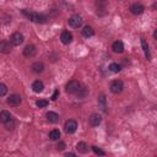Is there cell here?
Returning a JSON list of instances; mask_svg holds the SVG:
<instances>
[{
    "mask_svg": "<svg viewBox=\"0 0 157 157\" xmlns=\"http://www.w3.org/2000/svg\"><path fill=\"white\" fill-rule=\"evenodd\" d=\"M101 121H102V117L99 114H97V113L91 114L90 118H88V123H90L91 126H98L101 124Z\"/></svg>",
    "mask_w": 157,
    "mask_h": 157,
    "instance_id": "obj_10",
    "label": "cell"
},
{
    "mask_svg": "<svg viewBox=\"0 0 157 157\" xmlns=\"http://www.w3.org/2000/svg\"><path fill=\"white\" fill-rule=\"evenodd\" d=\"M98 104L101 105V108H102V110L103 112H107V104H105V96L102 93V94H99V97H98Z\"/></svg>",
    "mask_w": 157,
    "mask_h": 157,
    "instance_id": "obj_24",
    "label": "cell"
},
{
    "mask_svg": "<svg viewBox=\"0 0 157 157\" xmlns=\"http://www.w3.org/2000/svg\"><path fill=\"white\" fill-rule=\"evenodd\" d=\"M80 86H81V83H80L78 81H76V80H71V81H69V82L66 83V86H65V91H66V93H69V94H75V93L78 91Z\"/></svg>",
    "mask_w": 157,
    "mask_h": 157,
    "instance_id": "obj_2",
    "label": "cell"
},
{
    "mask_svg": "<svg viewBox=\"0 0 157 157\" xmlns=\"http://www.w3.org/2000/svg\"><path fill=\"white\" fill-rule=\"evenodd\" d=\"M109 88H110V92H112V93L118 94V93H120V92L123 91V88H124V83H123L121 80H114V81L110 83Z\"/></svg>",
    "mask_w": 157,
    "mask_h": 157,
    "instance_id": "obj_3",
    "label": "cell"
},
{
    "mask_svg": "<svg viewBox=\"0 0 157 157\" xmlns=\"http://www.w3.org/2000/svg\"><path fill=\"white\" fill-rule=\"evenodd\" d=\"M130 11H131V13H134V15H141V13L145 11V6L141 5V4H139V2H136V4H132V5L130 6Z\"/></svg>",
    "mask_w": 157,
    "mask_h": 157,
    "instance_id": "obj_11",
    "label": "cell"
},
{
    "mask_svg": "<svg viewBox=\"0 0 157 157\" xmlns=\"http://www.w3.org/2000/svg\"><path fill=\"white\" fill-rule=\"evenodd\" d=\"M60 40H61L63 44H70L72 42V34L69 31H64L60 34Z\"/></svg>",
    "mask_w": 157,
    "mask_h": 157,
    "instance_id": "obj_13",
    "label": "cell"
},
{
    "mask_svg": "<svg viewBox=\"0 0 157 157\" xmlns=\"http://www.w3.org/2000/svg\"><path fill=\"white\" fill-rule=\"evenodd\" d=\"M31 69H32V71H33L34 74H40V72H43V70H44V64L40 63V61H36V63L32 64Z\"/></svg>",
    "mask_w": 157,
    "mask_h": 157,
    "instance_id": "obj_15",
    "label": "cell"
},
{
    "mask_svg": "<svg viewBox=\"0 0 157 157\" xmlns=\"http://www.w3.org/2000/svg\"><path fill=\"white\" fill-rule=\"evenodd\" d=\"M15 128V121H13V119L11 118L10 120H7L6 123H5V129L6 130H12Z\"/></svg>",
    "mask_w": 157,
    "mask_h": 157,
    "instance_id": "obj_27",
    "label": "cell"
},
{
    "mask_svg": "<svg viewBox=\"0 0 157 157\" xmlns=\"http://www.w3.org/2000/svg\"><path fill=\"white\" fill-rule=\"evenodd\" d=\"M36 54H37V49H36V47H34L33 44H28V45L25 47V49H23V55H25V56L32 58V56H34Z\"/></svg>",
    "mask_w": 157,
    "mask_h": 157,
    "instance_id": "obj_9",
    "label": "cell"
},
{
    "mask_svg": "<svg viewBox=\"0 0 157 157\" xmlns=\"http://www.w3.org/2000/svg\"><path fill=\"white\" fill-rule=\"evenodd\" d=\"M108 6V0H96V7H97V13L103 16L105 13Z\"/></svg>",
    "mask_w": 157,
    "mask_h": 157,
    "instance_id": "obj_7",
    "label": "cell"
},
{
    "mask_svg": "<svg viewBox=\"0 0 157 157\" xmlns=\"http://www.w3.org/2000/svg\"><path fill=\"white\" fill-rule=\"evenodd\" d=\"M23 13L25 16L31 20L32 22H36V23H45L48 17L45 15H42V13H37V12H33V11H27V10H23Z\"/></svg>",
    "mask_w": 157,
    "mask_h": 157,
    "instance_id": "obj_1",
    "label": "cell"
},
{
    "mask_svg": "<svg viewBox=\"0 0 157 157\" xmlns=\"http://www.w3.org/2000/svg\"><path fill=\"white\" fill-rule=\"evenodd\" d=\"M43 88H44V83H43L40 80H36V81L32 83V90H33V92H36V93H40V92L43 91Z\"/></svg>",
    "mask_w": 157,
    "mask_h": 157,
    "instance_id": "obj_16",
    "label": "cell"
},
{
    "mask_svg": "<svg viewBox=\"0 0 157 157\" xmlns=\"http://www.w3.org/2000/svg\"><path fill=\"white\" fill-rule=\"evenodd\" d=\"M67 23H69V26L72 27V28H78V27H81V25H82V17L78 16V15H72V16L67 20Z\"/></svg>",
    "mask_w": 157,
    "mask_h": 157,
    "instance_id": "obj_5",
    "label": "cell"
},
{
    "mask_svg": "<svg viewBox=\"0 0 157 157\" xmlns=\"http://www.w3.org/2000/svg\"><path fill=\"white\" fill-rule=\"evenodd\" d=\"M12 117H11V114H10V112H7V110H1L0 112V123H2V124H5L7 120H10Z\"/></svg>",
    "mask_w": 157,
    "mask_h": 157,
    "instance_id": "obj_19",
    "label": "cell"
},
{
    "mask_svg": "<svg viewBox=\"0 0 157 157\" xmlns=\"http://www.w3.org/2000/svg\"><path fill=\"white\" fill-rule=\"evenodd\" d=\"M49 139L52 140V141H56V140H59V137H60V131L58 130V129H53L50 132H49Z\"/></svg>",
    "mask_w": 157,
    "mask_h": 157,
    "instance_id": "obj_23",
    "label": "cell"
},
{
    "mask_svg": "<svg viewBox=\"0 0 157 157\" xmlns=\"http://www.w3.org/2000/svg\"><path fill=\"white\" fill-rule=\"evenodd\" d=\"M76 150H77L80 153H87V151H88V146H87L86 142L81 141V142H78V144L76 145Z\"/></svg>",
    "mask_w": 157,
    "mask_h": 157,
    "instance_id": "obj_20",
    "label": "cell"
},
{
    "mask_svg": "<svg viewBox=\"0 0 157 157\" xmlns=\"http://www.w3.org/2000/svg\"><path fill=\"white\" fill-rule=\"evenodd\" d=\"M6 93H7V87H6V85L0 82V97H4Z\"/></svg>",
    "mask_w": 157,
    "mask_h": 157,
    "instance_id": "obj_28",
    "label": "cell"
},
{
    "mask_svg": "<svg viewBox=\"0 0 157 157\" xmlns=\"http://www.w3.org/2000/svg\"><path fill=\"white\" fill-rule=\"evenodd\" d=\"M153 38H155V39L157 38V31H155V32H153Z\"/></svg>",
    "mask_w": 157,
    "mask_h": 157,
    "instance_id": "obj_33",
    "label": "cell"
},
{
    "mask_svg": "<svg viewBox=\"0 0 157 157\" xmlns=\"http://www.w3.org/2000/svg\"><path fill=\"white\" fill-rule=\"evenodd\" d=\"M56 148H58L59 151H63V150L65 148V142H64V141H59V144H58Z\"/></svg>",
    "mask_w": 157,
    "mask_h": 157,
    "instance_id": "obj_31",
    "label": "cell"
},
{
    "mask_svg": "<svg viewBox=\"0 0 157 157\" xmlns=\"http://www.w3.org/2000/svg\"><path fill=\"white\" fill-rule=\"evenodd\" d=\"M76 129H77V123H76V120L69 119V120L65 121V124H64V130H65L66 134H74V132L76 131Z\"/></svg>",
    "mask_w": 157,
    "mask_h": 157,
    "instance_id": "obj_4",
    "label": "cell"
},
{
    "mask_svg": "<svg viewBox=\"0 0 157 157\" xmlns=\"http://www.w3.org/2000/svg\"><path fill=\"white\" fill-rule=\"evenodd\" d=\"M108 69H109L112 72H115V74H117V72H119V71L121 70V66H120L119 64H117V63H112Z\"/></svg>",
    "mask_w": 157,
    "mask_h": 157,
    "instance_id": "obj_25",
    "label": "cell"
},
{
    "mask_svg": "<svg viewBox=\"0 0 157 157\" xmlns=\"http://www.w3.org/2000/svg\"><path fill=\"white\" fill-rule=\"evenodd\" d=\"M7 104L9 105H12V107H17V105H20L21 104V102H22V98H21V96L20 94H16V93H13V94H10V97L7 98Z\"/></svg>",
    "mask_w": 157,
    "mask_h": 157,
    "instance_id": "obj_8",
    "label": "cell"
},
{
    "mask_svg": "<svg viewBox=\"0 0 157 157\" xmlns=\"http://www.w3.org/2000/svg\"><path fill=\"white\" fill-rule=\"evenodd\" d=\"M11 43L7 42V40H0V53L2 54H9L11 52Z\"/></svg>",
    "mask_w": 157,
    "mask_h": 157,
    "instance_id": "obj_12",
    "label": "cell"
},
{
    "mask_svg": "<svg viewBox=\"0 0 157 157\" xmlns=\"http://www.w3.org/2000/svg\"><path fill=\"white\" fill-rule=\"evenodd\" d=\"M36 105H37L38 108H45V107L48 105V101H47V99H38V101L36 102Z\"/></svg>",
    "mask_w": 157,
    "mask_h": 157,
    "instance_id": "obj_26",
    "label": "cell"
},
{
    "mask_svg": "<svg viewBox=\"0 0 157 157\" xmlns=\"http://www.w3.org/2000/svg\"><path fill=\"white\" fill-rule=\"evenodd\" d=\"M112 49L114 53H123L124 52V44L121 40H115L113 44H112Z\"/></svg>",
    "mask_w": 157,
    "mask_h": 157,
    "instance_id": "obj_14",
    "label": "cell"
},
{
    "mask_svg": "<svg viewBox=\"0 0 157 157\" xmlns=\"http://www.w3.org/2000/svg\"><path fill=\"white\" fill-rule=\"evenodd\" d=\"M47 119H48V121L55 124V123L59 121V115H58L55 112H48V113H47Z\"/></svg>",
    "mask_w": 157,
    "mask_h": 157,
    "instance_id": "obj_18",
    "label": "cell"
},
{
    "mask_svg": "<svg viewBox=\"0 0 157 157\" xmlns=\"http://www.w3.org/2000/svg\"><path fill=\"white\" fill-rule=\"evenodd\" d=\"M94 34V31H93V28L91 27V26H85L83 27V29H82V36L83 37H92Z\"/></svg>",
    "mask_w": 157,
    "mask_h": 157,
    "instance_id": "obj_21",
    "label": "cell"
},
{
    "mask_svg": "<svg viewBox=\"0 0 157 157\" xmlns=\"http://www.w3.org/2000/svg\"><path fill=\"white\" fill-rule=\"evenodd\" d=\"M65 156H66V157H69V156H71V157H72V156H75V153H72V152H70V153H66Z\"/></svg>",
    "mask_w": 157,
    "mask_h": 157,
    "instance_id": "obj_32",
    "label": "cell"
},
{
    "mask_svg": "<svg viewBox=\"0 0 157 157\" xmlns=\"http://www.w3.org/2000/svg\"><path fill=\"white\" fill-rule=\"evenodd\" d=\"M23 39H25V38H23V34H22V33L15 32V33H12L11 37H10V43H11L12 45L17 47V45H20V44L23 43Z\"/></svg>",
    "mask_w": 157,
    "mask_h": 157,
    "instance_id": "obj_6",
    "label": "cell"
},
{
    "mask_svg": "<svg viewBox=\"0 0 157 157\" xmlns=\"http://www.w3.org/2000/svg\"><path fill=\"white\" fill-rule=\"evenodd\" d=\"M59 90L58 88H55V91H54V93H53V96H52V101H56L58 99V97H59Z\"/></svg>",
    "mask_w": 157,
    "mask_h": 157,
    "instance_id": "obj_30",
    "label": "cell"
},
{
    "mask_svg": "<svg viewBox=\"0 0 157 157\" xmlns=\"http://www.w3.org/2000/svg\"><path fill=\"white\" fill-rule=\"evenodd\" d=\"M141 45H142V49H144V53H145V56L147 58V60L151 59V55H150V50H148V45L146 43V40L144 38H141Z\"/></svg>",
    "mask_w": 157,
    "mask_h": 157,
    "instance_id": "obj_22",
    "label": "cell"
},
{
    "mask_svg": "<svg viewBox=\"0 0 157 157\" xmlns=\"http://www.w3.org/2000/svg\"><path fill=\"white\" fill-rule=\"evenodd\" d=\"M92 150H93V152H94L96 155H99V156H104V155H105V152H104L103 150L98 148L97 146H92Z\"/></svg>",
    "mask_w": 157,
    "mask_h": 157,
    "instance_id": "obj_29",
    "label": "cell"
},
{
    "mask_svg": "<svg viewBox=\"0 0 157 157\" xmlns=\"http://www.w3.org/2000/svg\"><path fill=\"white\" fill-rule=\"evenodd\" d=\"M75 94L77 96V98H80V99H83V98H86V97L88 96V88H87L86 86H80L78 91H77Z\"/></svg>",
    "mask_w": 157,
    "mask_h": 157,
    "instance_id": "obj_17",
    "label": "cell"
}]
</instances>
